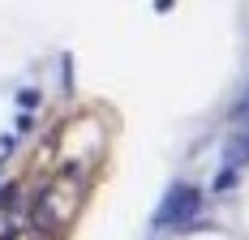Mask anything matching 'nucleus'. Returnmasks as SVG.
Segmentation results:
<instances>
[{"mask_svg": "<svg viewBox=\"0 0 249 240\" xmlns=\"http://www.w3.org/2000/svg\"><path fill=\"white\" fill-rule=\"evenodd\" d=\"M198 206H202V193L194 185H172V193L159 206V223H189L198 215Z\"/></svg>", "mask_w": 249, "mask_h": 240, "instance_id": "nucleus-1", "label": "nucleus"}, {"mask_svg": "<svg viewBox=\"0 0 249 240\" xmlns=\"http://www.w3.org/2000/svg\"><path fill=\"white\" fill-rule=\"evenodd\" d=\"M232 185H236V168H224V171H219V180H215V193H228Z\"/></svg>", "mask_w": 249, "mask_h": 240, "instance_id": "nucleus-2", "label": "nucleus"}]
</instances>
